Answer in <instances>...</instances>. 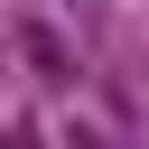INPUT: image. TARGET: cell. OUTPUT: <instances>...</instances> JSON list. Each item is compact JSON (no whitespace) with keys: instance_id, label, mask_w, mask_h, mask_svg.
Returning a JSON list of instances; mask_svg holds the SVG:
<instances>
[{"instance_id":"cell-1","label":"cell","mask_w":149,"mask_h":149,"mask_svg":"<svg viewBox=\"0 0 149 149\" xmlns=\"http://www.w3.org/2000/svg\"><path fill=\"white\" fill-rule=\"evenodd\" d=\"M19 47H28V56H37V74H56V84L74 74V56H65V37H56V28H19Z\"/></svg>"},{"instance_id":"cell-2","label":"cell","mask_w":149,"mask_h":149,"mask_svg":"<svg viewBox=\"0 0 149 149\" xmlns=\"http://www.w3.org/2000/svg\"><path fill=\"white\" fill-rule=\"evenodd\" d=\"M65 149H102V130L93 121H65Z\"/></svg>"}]
</instances>
